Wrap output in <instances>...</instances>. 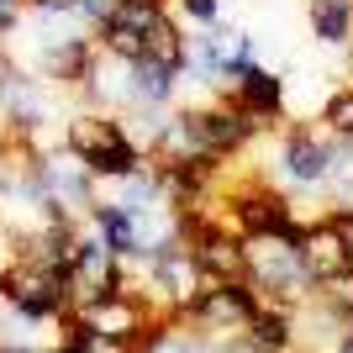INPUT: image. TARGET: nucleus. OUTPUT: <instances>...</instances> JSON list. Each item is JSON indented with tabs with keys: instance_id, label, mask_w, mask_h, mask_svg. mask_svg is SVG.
<instances>
[{
	"instance_id": "nucleus-1",
	"label": "nucleus",
	"mask_w": 353,
	"mask_h": 353,
	"mask_svg": "<svg viewBox=\"0 0 353 353\" xmlns=\"http://www.w3.org/2000/svg\"><path fill=\"white\" fill-rule=\"evenodd\" d=\"M59 143L69 148L101 185H117V179L137 174L148 163V153L132 143V132H127V121H121L117 111H95V105H79V111L63 117Z\"/></svg>"
},
{
	"instance_id": "nucleus-2",
	"label": "nucleus",
	"mask_w": 353,
	"mask_h": 353,
	"mask_svg": "<svg viewBox=\"0 0 353 353\" xmlns=\"http://www.w3.org/2000/svg\"><path fill=\"white\" fill-rule=\"evenodd\" d=\"M343 153H348V143L327 137L316 121H285L274 132L269 174L280 179L285 190H327L343 169Z\"/></svg>"
},
{
	"instance_id": "nucleus-3",
	"label": "nucleus",
	"mask_w": 353,
	"mask_h": 353,
	"mask_svg": "<svg viewBox=\"0 0 353 353\" xmlns=\"http://www.w3.org/2000/svg\"><path fill=\"white\" fill-rule=\"evenodd\" d=\"M248 243V274L243 280L259 290V301L264 306H306L311 301V274L301 269V259H295V243L280 232H269V237H243Z\"/></svg>"
},
{
	"instance_id": "nucleus-4",
	"label": "nucleus",
	"mask_w": 353,
	"mask_h": 353,
	"mask_svg": "<svg viewBox=\"0 0 353 353\" xmlns=\"http://www.w3.org/2000/svg\"><path fill=\"white\" fill-rule=\"evenodd\" d=\"M0 306H11L16 316L27 322H59L69 316V280L48 264H32V259H11L0 269Z\"/></svg>"
},
{
	"instance_id": "nucleus-5",
	"label": "nucleus",
	"mask_w": 353,
	"mask_h": 353,
	"mask_svg": "<svg viewBox=\"0 0 353 353\" xmlns=\"http://www.w3.org/2000/svg\"><path fill=\"white\" fill-rule=\"evenodd\" d=\"M221 101H232L243 117L259 127V132H280L285 127V79L264 63H232V69L221 74Z\"/></svg>"
},
{
	"instance_id": "nucleus-6",
	"label": "nucleus",
	"mask_w": 353,
	"mask_h": 353,
	"mask_svg": "<svg viewBox=\"0 0 353 353\" xmlns=\"http://www.w3.org/2000/svg\"><path fill=\"white\" fill-rule=\"evenodd\" d=\"M259 306H264V301H259V290H253L248 280L201 285V295L185 306L179 322L201 327V332H211V338H227V332H243V327L253 322V311H259Z\"/></svg>"
},
{
	"instance_id": "nucleus-7",
	"label": "nucleus",
	"mask_w": 353,
	"mask_h": 353,
	"mask_svg": "<svg viewBox=\"0 0 353 353\" xmlns=\"http://www.w3.org/2000/svg\"><path fill=\"white\" fill-rule=\"evenodd\" d=\"M185 248H190V264L206 285H227V280H243V274H248V243L221 216H211Z\"/></svg>"
},
{
	"instance_id": "nucleus-8",
	"label": "nucleus",
	"mask_w": 353,
	"mask_h": 353,
	"mask_svg": "<svg viewBox=\"0 0 353 353\" xmlns=\"http://www.w3.org/2000/svg\"><path fill=\"white\" fill-rule=\"evenodd\" d=\"M295 259H301V269L311 274V285H322V280H332V274L348 269V259H343V232L327 211L322 216H306V227L295 237Z\"/></svg>"
},
{
	"instance_id": "nucleus-9",
	"label": "nucleus",
	"mask_w": 353,
	"mask_h": 353,
	"mask_svg": "<svg viewBox=\"0 0 353 353\" xmlns=\"http://www.w3.org/2000/svg\"><path fill=\"white\" fill-rule=\"evenodd\" d=\"M85 227L101 237L111 253H117L121 264H137V253H143V227H137V216L121 206V201H111V195H95V206L85 211Z\"/></svg>"
},
{
	"instance_id": "nucleus-10",
	"label": "nucleus",
	"mask_w": 353,
	"mask_h": 353,
	"mask_svg": "<svg viewBox=\"0 0 353 353\" xmlns=\"http://www.w3.org/2000/svg\"><path fill=\"white\" fill-rule=\"evenodd\" d=\"M243 332L253 338L259 353H295V348H301V322H295L290 306H259Z\"/></svg>"
},
{
	"instance_id": "nucleus-11",
	"label": "nucleus",
	"mask_w": 353,
	"mask_h": 353,
	"mask_svg": "<svg viewBox=\"0 0 353 353\" xmlns=\"http://www.w3.org/2000/svg\"><path fill=\"white\" fill-rule=\"evenodd\" d=\"M306 27L316 48H353V0H306Z\"/></svg>"
},
{
	"instance_id": "nucleus-12",
	"label": "nucleus",
	"mask_w": 353,
	"mask_h": 353,
	"mask_svg": "<svg viewBox=\"0 0 353 353\" xmlns=\"http://www.w3.org/2000/svg\"><path fill=\"white\" fill-rule=\"evenodd\" d=\"M127 79H132V105H174V95H179V69H169V63H159V59H137L132 69H127ZM127 105V111H132Z\"/></svg>"
},
{
	"instance_id": "nucleus-13",
	"label": "nucleus",
	"mask_w": 353,
	"mask_h": 353,
	"mask_svg": "<svg viewBox=\"0 0 353 353\" xmlns=\"http://www.w3.org/2000/svg\"><path fill=\"white\" fill-rule=\"evenodd\" d=\"M311 306L322 311V316H332L338 327H348L353 322V269H343V274L316 285V290H311Z\"/></svg>"
},
{
	"instance_id": "nucleus-14",
	"label": "nucleus",
	"mask_w": 353,
	"mask_h": 353,
	"mask_svg": "<svg viewBox=\"0 0 353 353\" xmlns=\"http://www.w3.org/2000/svg\"><path fill=\"white\" fill-rule=\"evenodd\" d=\"M316 127H322L327 137H338V143H353V85L327 90L322 111H316Z\"/></svg>"
},
{
	"instance_id": "nucleus-15",
	"label": "nucleus",
	"mask_w": 353,
	"mask_h": 353,
	"mask_svg": "<svg viewBox=\"0 0 353 353\" xmlns=\"http://www.w3.org/2000/svg\"><path fill=\"white\" fill-rule=\"evenodd\" d=\"M169 11L195 32V27H216L221 21V0H169Z\"/></svg>"
},
{
	"instance_id": "nucleus-16",
	"label": "nucleus",
	"mask_w": 353,
	"mask_h": 353,
	"mask_svg": "<svg viewBox=\"0 0 353 353\" xmlns=\"http://www.w3.org/2000/svg\"><path fill=\"white\" fill-rule=\"evenodd\" d=\"M327 216L338 221V232H343V259H348V269H353V206H332Z\"/></svg>"
},
{
	"instance_id": "nucleus-17",
	"label": "nucleus",
	"mask_w": 353,
	"mask_h": 353,
	"mask_svg": "<svg viewBox=\"0 0 353 353\" xmlns=\"http://www.w3.org/2000/svg\"><path fill=\"white\" fill-rule=\"evenodd\" d=\"M21 11H27L21 0H0V37H11V32H16V21H21Z\"/></svg>"
},
{
	"instance_id": "nucleus-18",
	"label": "nucleus",
	"mask_w": 353,
	"mask_h": 353,
	"mask_svg": "<svg viewBox=\"0 0 353 353\" xmlns=\"http://www.w3.org/2000/svg\"><path fill=\"white\" fill-rule=\"evenodd\" d=\"M48 353H90V348H85V338H74V332H59V343H53Z\"/></svg>"
},
{
	"instance_id": "nucleus-19",
	"label": "nucleus",
	"mask_w": 353,
	"mask_h": 353,
	"mask_svg": "<svg viewBox=\"0 0 353 353\" xmlns=\"http://www.w3.org/2000/svg\"><path fill=\"white\" fill-rule=\"evenodd\" d=\"M327 353H353V322L343 327V332H338L332 343H327Z\"/></svg>"
},
{
	"instance_id": "nucleus-20",
	"label": "nucleus",
	"mask_w": 353,
	"mask_h": 353,
	"mask_svg": "<svg viewBox=\"0 0 353 353\" xmlns=\"http://www.w3.org/2000/svg\"><path fill=\"white\" fill-rule=\"evenodd\" d=\"M163 6H169V0H163Z\"/></svg>"
}]
</instances>
